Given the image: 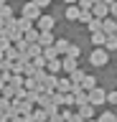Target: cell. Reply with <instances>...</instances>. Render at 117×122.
Returning a JSON list of instances; mask_svg holds the SVG:
<instances>
[{
	"mask_svg": "<svg viewBox=\"0 0 117 122\" xmlns=\"http://www.w3.org/2000/svg\"><path fill=\"white\" fill-rule=\"evenodd\" d=\"M25 15H31V18H36V15H38V8H36V3L25 5Z\"/></svg>",
	"mask_w": 117,
	"mask_h": 122,
	"instance_id": "cell-1",
	"label": "cell"
},
{
	"mask_svg": "<svg viewBox=\"0 0 117 122\" xmlns=\"http://www.w3.org/2000/svg\"><path fill=\"white\" fill-rule=\"evenodd\" d=\"M51 0H36V5H48Z\"/></svg>",
	"mask_w": 117,
	"mask_h": 122,
	"instance_id": "cell-2",
	"label": "cell"
}]
</instances>
